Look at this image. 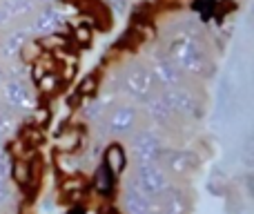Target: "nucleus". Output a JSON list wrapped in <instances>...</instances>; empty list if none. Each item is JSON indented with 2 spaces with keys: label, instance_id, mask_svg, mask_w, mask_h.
I'll use <instances>...</instances> for the list:
<instances>
[{
  "label": "nucleus",
  "instance_id": "24",
  "mask_svg": "<svg viewBox=\"0 0 254 214\" xmlns=\"http://www.w3.org/2000/svg\"><path fill=\"white\" fill-rule=\"evenodd\" d=\"M9 201H11V190H9L4 176H0V206H7Z\"/></svg>",
  "mask_w": 254,
  "mask_h": 214
},
{
  "label": "nucleus",
  "instance_id": "27",
  "mask_svg": "<svg viewBox=\"0 0 254 214\" xmlns=\"http://www.w3.org/2000/svg\"><path fill=\"white\" fill-rule=\"evenodd\" d=\"M38 2H49V0H38Z\"/></svg>",
  "mask_w": 254,
  "mask_h": 214
},
{
  "label": "nucleus",
  "instance_id": "18",
  "mask_svg": "<svg viewBox=\"0 0 254 214\" xmlns=\"http://www.w3.org/2000/svg\"><path fill=\"white\" fill-rule=\"evenodd\" d=\"M83 141V132L80 127H67L56 136V149L58 152H76Z\"/></svg>",
  "mask_w": 254,
  "mask_h": 214
},
{
  "label": "nucleus",
  "instance_id": "9",
  "mask_svg": "<svg viewBox=\"0 0 254 214\" xmlns=\"http://www.w3.org/2000/svg\"><path fill=\"white\" fill-rule=\"evenodd\" d=\"M161 161L165 163L167 170L176 176H188L198 167L196 154L188 152V149H170V152H163Z\"/></svg>",
  "mask_w": 254,
  "mask_h": 214
},
{
  "label": "nucleus",
  "instance_id": "21",
  "mask_svg": "<svg viewBox=\"0 0 254 214\" xmlns=\"http://www.w3.org/2000/svg\"><path fill=\"white\" fill-rule=\"evenodd\" d=\"M94 185H96L98 192H110V190H112V185H114V176L110 174V170H107L105 165L96 170V176H94Z\"/></svg>",
  "mask_w": 254,
  "mask_h": 214
},
{
  "label": "nucleus",
  "instance_id": "1",
  "mask_svg": "<svg viewBox=\"0 0 254 214\" xmlns=\"http://www.w3.org/2000/svg\"><path fill=\"white\" fill-rule=\"evenodd\" d=\"M167 58L176 65V70L183 76H210L212 74V63L207 58L205 49L201 47L194 36L183 34L174 38L167 47Z\"/></svg>",
  "mask_w": 254,
  "mask_h": 214
},
{
  "label": "nucleus",
  "instance_id": "5",
  "mask_svg": "<svg viewBox=\"0 0 254 214\" xmlns=\"http://www.w3.org/2000/svg\"><path fill=\"white\" fill-rule=\"evenodd\" d=\"M103 123H105V130L112 136L134 134L136 125H138V109L134 105H129V103H121V105H114L107 109Z\"/></svg>",
  "mask_w": 254,
  "mask_h": 214
},
{
  "label": "nucleus",
  "instance_id": "8",
  "mask_svg": "<svg viewBox=\"0 0 254 214\" xmlns=\"http://www.w3.org/2000/svg\"><path fill=\"white\" fill-rule=\"evenodd\" d=\"M2 96H4V103L13 109H34L36 107V98H34V92L29 89V85L25 80H4L2 85Z\"/></svg>",
  "mask_w": 254,
  "mask_h": 214
},
{
  "label": "nucleus",
  "instance_id": "2",
  "mask_svg": "<svg viewBox=\"0 0 254 214\" xmlns=\"http://www.w3.org/2000/svg\"><path fill=\"white\" fill-rule=\"evenodd\" d=\"M123 89L125 94L136 103H145L149 96L156 94V83H154V76L149 71L147 65H140V63H134L125 70L123 74Z\"/></svg>",
  "mask_w": 254,
  "mask_h": 214
},
{
  "label": "nucleus",
  "instance_id": "20",
  "mask_svg": "<svg viewBox=\"0 0 254 214\" xmlns=\"http://www.w3.org/2000/svg\"><path fill=\"white\" fill-rule=\"evenodd\" d=\"M110 109V103L105 98H92V101L85 105V118L87 121H103Z\"/></svg>",
  "mask_w": 254,
  "mask_h": 214
},
{
  "label": "nucleus",
  "instance_id": "12",
  "mask_svg": "<svg viewBox=\"0 0 254 214\" xmlns=\"http://www.w3.org/2000/svg\"><path fill=\"white\" fill-rule=\"evenodd\" d=\"M156 214H188V199H185L183 190L170 185L156 199Z\"/></svg>",
  "mask_w": 254,
  "mask_h": 214
},
{
  "label": "nucleus",
  "instance_id": "11",
  "mask_svg": "<svg viewBox=\"0 0 254 214\" xmlns=\"http://www.w3.org/2000/svg\"><path fill=\"white\" fill-rule=\"evenodd\" d=\"M61 25H63L61 11L54 7H43V9H36L34 11V18H31V25H29V34L47 36V34H54Z\"/></svg>",
  "mask_w": 254,
  "mask_h": 214
},
{
  "label": "nucleus",
  "instance_id": "16",
  "mask_svg": "<svg viewBox=\"0 0 254 214\" xmlns=\"http://www.w3.org/2000/svg\"><path fill=\"white\" fill-rule=\"evenodd\" d=\"M125 165H127L125 149L121 147L119 143L107 145V149H105V167L110 170V174L112 176H121L123 174V170H125Z\"/></svg>",
  "mask_w": 254,
  "mask_h": 214
},
{
  "label": "nucleus",
  "instance_id": "22",
  "mask_svg": "<svg viewBox=\"0 0 254 214\" xmlns=\"http://www.w3.org/2000/svg\"><path fill=\"white\" fill-rule=\"evenodd\" d=\"M58 83H61L58 74H56V71H49V74H45L43 78L38 80V87L43 89L45 94H52V92H56V89H58Z\"/></svg>",
  "mask_w": 254,
  "mask_h": 214
},
{
  "label": "nucleus",
  "instance_id": "6",
  "mask_svg": "<svg viewBox=\"0 0 254 214\" xmlns=\"http://www.w3.org/2000/svg\"><path fill=\"white\" fill-rule=\"evenodd\" d=\"M165 98L167 107L172 109L174 116H183V118H198L203 114L201 103L198 98L190 92L188 87H174V89H165L161 92Z\"/></svg>",
  "mask_w": 254,
  "mask_h": 214
},
{
  "label": "nucleus",
  "instance_id": "3",
  "mask_svg": "<svg viewBox=\"0 0 254 214\" xmlns=\"http://www.w3.org/2000/svg\"><path fill=\"white\" fill-rule=\"evenodd\" d=\"M131 183L138 190H143L145 194H149L152 199H158L172 185L170 176H167L165 167L161 163H140V165H136Z\"/></svg>",
  "mask_w": 254,
  "mask_h": 214
},
{
  "label": "nucleus",
  "instance_id": "25",
  "mask_svg": "<svg viewBox=\"0 0 254 214\" xmlns=\"http://www.w3.org/2000/svg\"><path fill=\"white\" fill-rule=\"evenodd\" d=\"M76 40H78L80 45H89V40H92V29H89V27H76Z\"/></svg>",
  "mask_w": 254,
  "mask_h": 214
},
{
  "label": "nucleus",
  "instance_id": "7",
  "mask_svg": "<svg viewBox=\"0 0 254 214\" xmlns=\"http://www.w3.org/2000/svg\"><path fill=\"white\" fill-rule=\"evenodd\" d=\"M149 71H152V76H154L156 87H161L163 92H165V89H174V87H183L185 76L176 70V65L167 56H156L154 58Z\"/></svg>",
  "mask_w": 254,
  "mask_h": 214
},
{
  "label": "nucleus",
  "instance_id": "10",
  "mask_svg": "<svg viewBox=\"0 0 254 214\" xmlns=\"http://www.w3.org/2000/svg\"><path fill=\"white\" fill-rule=\"evenodd\" d=\"M123 203L127 214H156V199H152L143 190H138L131 181L125 188Z\"/></svg>",
  "mask_w": 254,
  "mask_h": 214
},
{
  "label": "nucleus",
  "instance_id": "19",
  "mask_svg": "<svg viewBox=\"0 0 254 214\" xmlns=\"http://www.w3.org/2000/svg\"><path fill=\"white\" fill-rule=\"evenodd\" d=\"M56 167L63 176H76L80 170V158L74 152H58L56 154Z\"/></svg>",
  "mask_w": 254,
  "mask_h": 214
},
{
  "label": "nucleus",
  "instance_id": "4",
  "mask_svg": "<svg viewBox=\"0 0 254 214\" xmlns=\"http://www.w3.org/2000/svg\"><path fill=\"white\" fill-rule=\"evenodd\" d=\"M163 152H165L163 141L154 132L138 130L131 134V156H134L136 165H140V163H161Z\"/></svg>",
  "mask_w": 254,
  "mask_h": 214
},
{
  "label": "nucleus",
  "instance_id": "23",
  "mask_svg": "<svg viewBox=\"0 0 254 214\" xmlns=\"http://www.w3.org/2000/svg\"><path fill=\"white\" fill-rule=\"evenodd\" d=\"M94 89H96V78H94V76H87V78L78 85L80 96H89V94H94Z\"/></svg>",
  "mask_w": 254,
  "mask_h": 214
},
{
  "label": "nucleus",
  "instance_id": "17",
  "mask_svg": "<svg viewBox=\"0 0 254 214\" xmlns=\"http://www.w3.org/2000/svg\"><path fill=\"white\" fill-rule=\"evenodd\" d=\"M9 172H11V179L16 181L18 185H29L31 181H34V165H31L29 158L20 156V158H13L11 167H9Z\"/></svg>",
  "mask_w": 254,
  "mask_h": 214
},
{
  "label": "nucleus",
  "instance_id": "15",
  "mask_svg": "<svg viewBox=\"0 0 254 214\" xmlns=\"http://www.w3.org/2000/svg\"><path fill=\"white\" fill-rule=\"evenodd\" d=\"M38 0H0V7L7 13L9 20L22 16H34V11L38 9Z\"/></svg>",
  "mask_w": 254,
  "mask_h": 214
},
{
  "label": "nucleus",
  "instance_id": "13",
  "mask_svg": "<svg viewBox=\"0 0 254 214\" xmlns=\"http://www.w3.org/2000/svg\"><path fill=\"white\" fill-rule=\"evenodd\" d=\"M27 34L29 29H11L9 34H4L0 40V56L4 61H16L18 56H22L27 47Z\"/></svg>",
  "mask_w": 254,
  "mask_h": 214
},
{
  "label": "nucleus",
  "instance_id": "14",
  "mask_svg": "<svg viewBox=\"0 0 254 214\" xmlns=\"http://www.w3.org/2000/svg\"><path fill=\"white\" fill-rule=\"evenodd\" d=\"M143 105H145V112H147V116H149V121L152 123L167 125V123L174 118V114H172V109L167 107V103H165V98H163L161 92H156L154 96H149Z\"/></svg>",
  "mask_w": 254,
  "mask_h": 214
},
{
  "label": "nucleus",
  "instance_id": "26",
  "mask_svg": "<svg viewBox=\"0 0 254 214\" xmlns=\"http://www.w3.org/2000/svg\"><path fill=\"white\" fill-rule=\"evenodd\" d=\"M9 22V18H7V13L2 11V7H0V27H4Z\"/></svg>",
  "mask_w": 254,
  "mask_h": 214
}]
</instances>
